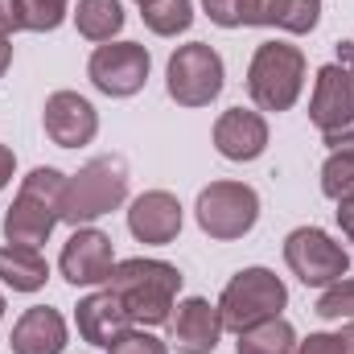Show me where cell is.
Instances as JSON below:
<instances>
[{
    "label": "cell",
    "instance_id": "cell-30",
    "mask_svg": "<svg viewBox=\"0 0 354 354\" xmlns=\"http://www.w3.org/2000/svg\"><path fill=\"white\" fill-rule=\"evenodd\" d=\"M338 227H342V235L354 243V198H342L338 202Z\"/></svg>",
    "mask_w": 354,
    "mask_h": 354
},
{
    "label": "cell",
    "instance_id": "cell-9",
    "mask_svg": "<svg viewBox=\"0 0 354 354\" xmlns=\"http://www.w3.org/2000/svg\"><path fill=\"white\" fill-rule=\"evenodd\" d=\"M149 71H153V58L140 41H103L95 46L87 62V79L107 99H132L136 91H145Z\"/></svg>",
    "mask_w": 354,
    "mask_h": 354
},
{
    "label": "cell",
    "instance_id": "cell-13",
    "mask_svg": "<svg viewBox=\"0 0 354 354\" xmlns=\"http://www.w3.org/2000/svg\"><path fill=\"white\" fill-rule=\"evenodd\" d=\"M181 223H185V210H181L177 194H169V189H145L128 206V231L136 243H149V248L174 243L181 235Z\"/></svg>",
    "mask_w": 354,
    "mask_h": 354
},
{
    "label": "cell",
    "instance_id": "cell-23",
    "mask_svg": "<svg viewBox=\"0 0 354 354\" xmlns=\"http://www.w3.org/2000/svg\"><path fill=\"white\" fill-rule=\"evenodd\" d=\"M322 194L330 202L354 198V149H330L322 165Z\"/></svg>",
    "mask_w": 354,
    "mask_h": 354
},
{
    "label": "cell",
    "instance_id": "cell-24",
    "mask_svg": "<svg viewBox=\"0 0 354 354\" xmlns=\"http://www.w3.org/2000/svg\"><path fill=\"white\" fill-rule=\"evenodd\" d=\"M313 313L322 322H354V276H342L330 288H322Z\"/></svg>",
    "mask_w": 354,
    "mask_h": 354
},
{
    "label": "cell",
    "instance_id": "cell-4",
    "mask_svg": "<svg viewBox=\"0 0 354 354\" xmlns=\"http://www.w3.org/2000/svg\"><path fill=\"white\" fill-rule=\"evenodd\" d=\"M305 91V54L288 41L256 46L248 62V95L256 111H288Z\"/></svg>",
    "mask_w": 354,
    "mask_h": 354
},
{
    "label": "cell",
    "instance_id": "cell-2",
    "mask_svg": "<svg viewBox=\"0 0 354 354\" xmlns=\"http://www.w3.org/2000/svg\"><path fill=\"white\" fill-rule=\"evenodd\" d=\"M62 189H66L62 169H54V165L29 169L12 206L4 210V239L25 243V248H41L54 235V227L62 223Z\"/></svg>",
    "mask_w": 354,
    "mask_h": 354
},
{
    "label": "cell",
    "instance_id": "cell-7",
    "mask_svg": "<svg viewBox=\"0 0 354 354\" xmlns=\"http://www.w3.org/2000/svg\"><path fill=\"white\" fill-rule=\"evenodd\" d=\"M194 218L218 243L243 239L260 223V194L248 181H210L194 202Z\"/></svg>",
    "mask_w": 354,
    "mask_h": 354
},
{
    "label": "cell",
    "instance_id": "cell-8",
    "mask_svg": "<svg viewBox=\"0 0 354 354\" xmlns=\"http://www.w3.org/2000/svg\"><path fill=\"white\" fill-rule=\"evenodd\" d=\"M284 264L305 288H330L351 272L346 248L322 227H297L284 239Z\"/></svg>",
    "mask_w": 354,
    "mask_h": 354
},
{
    "label": "cell",
    "instance_id": "cell-16",
    "mask_svg": "<svg viewBox=\"0 0 354 354\" xmlns=\"http://www.w3.org/2000/svg\"><path fill=\"white\" fill-rule=\"evenodd\" d=\"M214 149H218V157H227L235 165H248V161L264 157L268 120L252 107H227L214 120Z\"/></svg>",
    "mask_w": 354,
    "mask_h": 354
},
{
    "label": "cell",
    "instance_id": "cell-20",
    "mask_svg": "<svg viewBox=\"0 0 354 354\" xmlns=\"http://www.w3.org/2000/svg\"><path fill=\"white\" fill-rule=\"evenodd\" d=\"M124 4L120 0H79L75 4V29L95 41V46H103V41H111V37H120V29H124Z\"/></svg>",
    "mask_w": 354,
    "mask_h": 354
},
{
    "label": "cell",
    "instance_id": "cell-36",
    "mask_svg": "<svg viewBox=\"0 0 354 354\" xmlns=\"http://www.w3.org/2000/svg\"><path fill=\"white\" fill-rule=\"evenodd\" d=\"M136 4H140V8H145V4H153V0H136Z\"/></svg>",
    "mask_w": 354,
    "mask_h": 354
},
{
    "label": "cell",
    "instance_id": "cell-26",
    "mask_svg": "<svg viewBox=\"0 0 354 354\" xmlns=\"http://www.w3.org/2000/svg\"><path fill=\"white\" fill-rule=\"evenodd\" d=\"M107 354H169V342H161L153 330H145V326H132L124 338H115Z\"/></svg>",
    "mask_w": 354,
    "mask_h": 354
},
{
    "label": "cell",
    "instance_id": "cell-15",
    "mask_svg": "<svg viewBox=\"0 0 354 354\" xmlns=\"http://www.w3.org/2000/svg\"><path fill=\"white\" fill-rule=\"evenodd\" d=\"M322 21V0H235V29L260 25L280 33H313Z\"/></svg>",
    "mask_w": 354,
    "mask_h": 354
},
{
    "label": "cell",
    "instance_id": "cell-27",
    "mask_svg": "<svg viewBox=\"0 0 354 354\" xmlns=\"http://www.w3.org/2000/svg\"><path fill=\"white\" fill-rule=\"evenodd\" d=\"M297 354H342L338 334H309L297 342Z\"/></svg>",
    "mask_w": 354,
    "mask_h": 354
},
{
    "label": "cell",
    "instance_id": "cell-31",
    "mask_svg": "<svg viewBox=\"0 0 354 354\" xmlns=\"http://www.w3.org/2000/svg\"><path fill=\"white\" fill-rule=\"evenodd\" d=\"M322 140H326L330 149H354V120H351V124H342L338 132H330V136H322Z\"/></svg>",
    "mask_w": 354,
    "mask_h": 354
},
{
    "label": "cell",
    "instance_id": "cell-10",
    "mask_svg": "<svg viewBox=\"0 0 354 354\" xmlns=\"http://www.w3.org/2000/svg\"><path fill=\"white\" fill-rule=\"evenodd\" d=\"M115 248H111V235H103L99 227H75V235L62 243V256H58V272L66 284L75 288H99L111 280L115 272Z\"/></svg>",
    "mask_w": 354,
    "mask_h": 354
},
{
    "label": "cell",
    "instance_id": "cell-37",
    "mask_svg": "<svg viewBox=\"0 0 354 354\" xmlns=\"http://www.w3.org/2000/svg\"><path fill=\"white\" fill-rule=\"evenodd\" d=\"M351 75H354V62H351Z\"/></svg>",
    "mask_w": 354,
    "mask_h": 354
},
{
    "label": "cell",
    "instance_id": "cell-5",
    "mask_svg": "<svg viewBox=\"0 0 354 354\" xmlns=\"http://www.w3.org/2000/svg\"><path fill=\"white\" fill-rule=\"evenodd\" d=\"M284 305H288V288L272 268H243L227 280L218 297V317L223 330L243 334L268 317H284Z\"/></svg>",
    "mask_w": 354,
    "mask_h": 354
},
{
    "label": "cell",
    "instance_id": "cell-11",
    "mask_svg": "<svg viewBox=\"0 0 354 354\" xmlns=\"http://www.w3.org/2000/svg\"><path fill=\"white\" fill-rule=\"evenodd\" d=\"M41 124L58 149H83L99 136V111L79 91H54L41 107Z\"/></svg>",
    "mask_w": 354,
    "mask_h": 354
},
{
    "label": "cell",
    "instance_id": "cell-35",
    "mask_svg": "<svg viewBox=\"0 0 354 354\" xmlns=\"http://www.w3.org/2000/svg\"><path fill=\"white\" fill-rule=\"evenodd\" d=\"M0 317H4V292H0Z\"/></svg>",
    "mask_w": 354,
    "mask_h": 354
},
{
    "label": "cell",
    "instance_id": "cell-18",
    "mask_svg": "<svg viewBox=\"0 0 354 354\" xmlns=\"http://www.w3.org/2000/svg\"><path fill=\"white\" fill-rule=\"evenodd\" d=\"M8 346H12V354H62L71 346L66 317L50 305H33L17 317Z\"/></svg>",
    "mask_w": 354,
    "mask_h": 354
},
{
    "label": "cell",
    "instance_id": "cell-14",
    "mask_svg": "<svg viewBox=\"0 0 354 354\" xmlns=\"http://www.w3.org/2000/svg\"><path fill=\"white\" fill-rule=\"evenodd\" d=\"M223 317L218 305L206 297H185L177 301V313L169 317V346L177 354H214L223 342Z\"/></svg>",
    "mask_w": 354,
    "mask_h": 354
},
{
    "label": "cell",
    "instance_id": "cell-3",
    "mask_svg": "<svg viewBox=\"0 0 354 354\" xmlns=\"http://www.w3.org/2000/svg\"><path fill=\"white\" fill-rule=\"evenodd\" d=\"M128 198V165L120 157H95L79 174L66 177L62 189V223L91 227L95 218L120 210Z\"/></svg>",
    "mask_w": 354,
    "mask_h": 354
},
{
    "label": "cell",
    "instance_id": "cell-25",
    "mask_svg": "<svg viewBox=\"0 0 354 354\" xmlns=\"http://www.w3.org/2000/svg\"><path fill=\"white\" fill-rule=\"evenodd\" d=\"M21 12H25V29L29 33H54L66 21L71 0H21Z\"/></svg>",
    "mask_w": 354,
    "mask_h": 354
},
{
    "label": "cell",
    "instance_id": "cell-19",
    "mask_svg": "<svg viewBox=\"0 0 354 354\" xmlns=\"http://www.w3.org/2000/svg\"><path fill=\"white\" fill-rule=\"evenodd\" d=\"M50 280V264L41 256V248H25V243H4L0 248V284L12 292H37Z\"/></svg>",
    "mask_w": 354,
    "mask_h": 354
},
{
    "label": "cell",
    "instance_id": "cell-21",
    "mask_svg": "<svg viewBox=\"0 0 354 354\" xmlns=\"http://www.w3.org/2000/svg\"><path fill=\"white\" fill-rule=\"evenodd\" d=\"M239 342H235V351L239 354H297V330L284 322V317H268L260 326H252V330H243V334H235Z\"/></svg>",
    "mask_w": 354,
    "mask_h": 354
},
{
    "label": "cell",
    "instance_id": "cell-28",
    "mask_svg": "<svg viewBox=\"0 0 354 354\" xmlns=\"http://www.w3.org/2000/svg\"><path fill=\"white\" fill-rule=\"evenodd\" d=\"M202 12L218 29H235V0H202Z\"/></svg>",
    "mask_w": 354,
    "mask_h": 354
},
{
    "label": "cell",
    "instance_id": "cell-6",
    "mask_svg": "<svg viewBox=\"0 0 354 354\" xmlns=\"http://www.w3.org/2000/svg\"><path fill=\"white\" fill-rule=\"evenodd\" d=\"M227 83V66L214 46L206 41H185L177 46L165 62V87L177 107H210Z\"/></svg>",
    "mask_w": 354,
    "mask_h": 354
},
{
    "label": "cell",
    "instance_id": "cell-17",
    "mask_svg": "<svg viewBox=\"0 0 354 354\" xmlns=\"http://www.w3.org/2000/svg\"><path fill=\"white\" fill-rule=\"evenodd\" d=\"M75 326H79V338L91 346H111L115 338H124L132 330V317L128 309L120 305V297L103 284L99 292H87L79 305H75Z\"/></svg>",
    "mask_w": 354,
    "mask_h": 354
},
{
    "label": "cell",
    "instance_id": "cell-1",
    "mask_svg": "<svg viewBox=\"0 0 354 354\" xmlns=\"http://www.w3.org/2000/svg\"><path fill=\"white\" fill-rule=\"evenodd\" d=\"M181 272L165 260H145V256H132V260H120L107 288L120 297V305L128 309L132 326H169L177 309V292H181Z\"/></svg>",
    "mask_w": 354,
    "mask_h": 354
},
{
    "label": "cell",
    "instance_id": "cell-29",
    "mask_svg": "<svg viewBox=\"0 0 354 354\" xmlns=\"http://www.w3.org/2000/svg\"><path fill=\"white\" fill-rule=\"evenodd\" d=\"M25 29V12H21V0H0V33H21Z\"/></svg>",
    "mask_w": 354,
    "mask_h": 354
},
{
    "label": "cell",
    "instance_id": "cell-33",
    "mask_svg": "<svg viewBox=\"0 0 354 354\" xmlns=\"http://www.w3.org/2000/svg\"><path fill=\"white\" fill-rule=\"evenodd\" d=\"M8 66H12V37L0 33V79L8 75Z\"/></svg>",
    "mask_w": 354,
    "mask_h": 354
},
{
    "label": "cell",
    "instance_id": "cell-32",
    "mask_svg": "<svg viewBox=\"0 0 354 354\" xmlns=\"http://www.w3.org/2000/svg\"><path fill=\"white\" fill-rule=\"evenodd\" d=\"M12 174H17V153L8 145H0V189L12 181Z\"/></svg>",
    "mask_w": 354,
    "mask_h": 354
},
{
    "label": "cell",
    "instance_id": "cell-22",
    "mask_svg": "<svg viewBox=\"0 0 354 354\" xmlns=\"http://www.w3.org/2000/svg\"><path fill=\"white\" fill-rule=\"evenodd\" d=\"M140 17H145L149 33L177 37V33H185L194 25V0H153V4L140 8Z\"/></svg>",
    "mask_w": 354,
    "mask_h": 354
},
{
    "label": "cell",
    "instance_id": "cell-34",
    "mask_svg": "<svg viewBox=\"0 0 354 354\" xmlns=\"http://www.w3.org/2000/svg\"><path fill=\"white\" fill-rule=\"evenodd\" d=\"M338 342H342V354H354V322H346L338 330Z\"/></svg>",
    "mask_w": 354,
    "mask_h": 354
},
{
    "label": "cell",
    "instance_id": "cell-12",
    "mask_svg": "<svg viewBox=\"0 0 354 354\" xmlns=\"http://www.w3.org/2000/svg\"><path fill=\"white\" fill-rule=\"evenodd\" d=\"M309 120L322 136L338 132L342 124L354 120V75L342 62H326L313 79V95H309Z\"/></svg>",
    "mask_w": 354,
    "mask_h": 354
}]
</instances>
